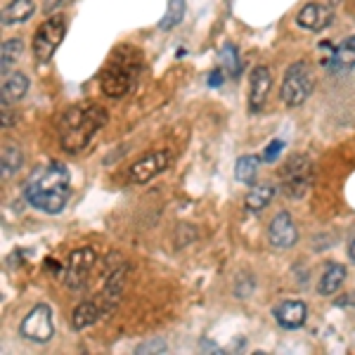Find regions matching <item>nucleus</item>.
Wrapping results in <instances>:
<instances>
[{
  "label": "nucleus",
  "mask_w": 355,
  "mask_h": 355,
  "mask_svg": "<svg viewBox=\"0 0 355 355\" xmlns=\"http://www.w3.org/2000/svg\"><path fill=\"white\" fill-rule=\"evenodd\" d=\"M24 199L43 214H60L69 202V168L60 162L36 166L24 185Z\"/></svg>",
  "instance_id": "obj_1"
},
{
  "label": "nucleus",
  "mask_w": 355,
  "mask_h": 355,
  "mask_svg": "<svg viewBox=\"0 0 355 355\" xmlns=\"http://www.w3.org/2000/svg\"><path fill=\"white\" fill-rule=\"evenodd\" d=\"M107 112L97 105H73L62 114L57 133H60L62 150L69 154H78L90 145V140L100 133L107 123Z\"/></svg>",
  "instance_id": "obj_2"
},
{
  "label": "nucleus",
  "mask_w": 355,
  "mask_h": 355,
  "mask_svg": "<svg viewBox=\"0 0 355 355\" xmlns=\"http://www.w3.org/2000/svg\"><path fill=\"white\" fill-rule=\"evenodd\" d=\"M140 73H142V57L137 55L135 48H116V53L110 57V64L105 67L100 76V85H102V93L107 97H119L128 95L130 90L135 88L137 81H140Z\"/></svg>",
  "instance_id": "obj_3"
},
{
  "label": "nucleus",
  "mask_w": 355,
  "mask_h": 355,
  "mask_svg": "<svg viewBox=\"0 0 355 355\" xmlns=\"http://www.w3.org/2000/svg\"><path fill=\"white\" fill-rule=\"evenodd\" d=\"M313 73L308 69L306 62H294L287 73H284L282 88H279V95H282V102L287 107H301L303 102L311 97L313 93Z\"/></svg>",
  "instance_id": "obj_4"
},
{
  "label": "nucleus",
  "mask_w": 355,
  "mask_h": 355,
  "mask_svg": "<svg viewBox=\"0 0 355 355\" xmlns=\"http://www.w3.org/2000/svg\"><path fill=\"white\" fill-rule=\"evenodd\" d=\"M282 175V190L289 199H299L308 192L313 180V164L306 154H294L279 171Z\"/></svg>",
  "instance_id": "obj_5"
},
{
  "label": "nucleus",
  "mask_w": 355,
  "mask_h": 355,
  "mask_svg": "<svg viewBox=\"0 0 355 355\" xmlns=\"http://www.w3.org/2000/svg\"><path fill=\"white\" fill-rule=\"evenodd\" d=\"M64 33H67V24L60 15L48 17L41 26H38L36 36H33V57H36L38 64H48L53 60L55 50L60 48V43L64 41Z\"/></svg>",
  "instance_id": "obj_6"
},
{
  "label": "nucleus",
  "mask_w": 355,
  "mask_h": 355,
  "mask_svg": "<svg viewBox=\"0 0 355 355\" xmlns=\"http://www.w3.org/2000/svg\"><path fill=\"white\" fill-rule=\"evenodd\" d=\"M19 334L28 341L36 343H48L55 334V324H53V311H50L48 303H38L19 324Z\"/></svg>",
  "instance_id": "obj_7"
},
{
  "label": "nucleus",
  "mask_w": 355,
  "mask_h": 355,
  "mask_svg": "<svg viewBox=\"0 0 355 355\" xmlns=\"http://www.w3.org/2000/svg\"><path fill=\"white\" fill-rule=\"evenodd\" d=\"M95 251L90 249V246H81V249H76V251H71L69 254V259H67V284L71 289H81L83 284H85V279H88V275L90 270H93V266H95Z\"/></svg>",
  "instance_id": "obj_8"
},
{
  "label": "nucleus",
  "mask_w": 355,
  "mask_h": 355,
  "mask_svg": "<svg viewBox=\"0 0 355 355\" xmlns=\"http://www.w3.org/2000/svg\"><path fill=\"white\" fill-rule=\"evenodd\" d=\"M171 154L168 152H152L147 157L137 159V162L128 168V182L133 185H142V182H150L152 178H157L162 171L168 168Z\"/></svg>",
  "instance_id": "obj_9"
},
{
  "label": "nucleus",
  "mask_w": 355,
  "mask_h": 355,
  "mask_svg": "<svg viewBox=\"0 0 355 355\" xmlns=\"http://www.w3.org/2000/svg\"><path fill=\"white\" fill-rule=\"evenodd\" d=\"M268 239L277 249H289L299 242V230H296V223L289 216V211H279L277 216L268 225Z\"/></svg>",
  "instance_id": "obj_10"
},
{
  "label": "nucleus",
  "mask_w": 355,
  "mask_h": 355,
  "mask_svg": "<svg viewBox=\"0 0 355 355\" xmlns=\"http://www.w3.org/2000/svg\"><path fill=\"white\" fill-rule=\"evenodd\" d=\"M272 315H275V320H277L279 327L299 329V327H303V322H306V318H308V308L303 301H284L275 308Z\"/></svg>",
  "instance_id": "obj_11"
},
{
  "label": "nucleus",
  "mask_w": 355,
  "mask_h": 355,
  "mask_svg": "<svg viewBox=\"0 0 355 355\" xmlns=\"http://www.w3.org/2000/svg\"><path fill=\"white\" fill-rule=\"evenodd\" d=\"M270 85H272V78H270L268 67H256L254 71H251V93H249L251 112L263 110L268 95H270Z\"/></svg>",
  "instance_id": "obj_12"
},
{
  "label": "nucleus",
  "mask_w": 355,
  "mask_h": 355,
  "mask_svg": "<svg viewBox=\"0 0 355 355\" xmlns=\"http://www.w3.org/2000/svg\"><path fill=\"white\" fill-rule=\"evenodd\" d=\"M296 24L308 31H322L331 24V10L318 3H308L306 8L296 15Z\"/></svg>",
  "instance_id": "obj_13"
},
{
  "label": "nucleus",
  "mask_w": 355,
  "mask_h": 355,
  "mask_svg": "<svg viewBox=\"0 0 355 355\" xmlns=\"http://www.w3.org/2000/svg\"><path fill=\"white\" fill-rule=\"evenodd\" d=\"M24 164V152L17 142H3V152H0V171H3V180L12 178Z\"/></svg>",
  "instance_id": "obj_14"
},
{
  "label": "nucleus",
  "mask_w": 355,
  "mask_h": 355,
  "mask_svg": "<svg viewBox=\"0 0 355 355\" xmlns=\"http://www.w3.org/2000/svg\"><path fill=\"white\" fill-rule=\"evenodd\" d=\"M329 67V71H346V69L355 67V36L346 38L339 48L334 50L329 62H324Z\"/></svg>",
  "instance_id": "obj_15"
},
{
  "label": "nucleus",
  "mask_w": 355,
  "mask_h": 355,
  "mask_svg": "<svg viewBox=\"0 0 355 355\" xmlns=\"http://www.w3.org/2000/svg\"><path fill=\"white\" fill-rule=\"evenodd\" d=\"M123 277H125V268L114 270L105 282V291H102V299H105V315H110L119 303V296L123 291Z\"/></svg>",
  "instance_id": "obj_16"
},
{
  "label": "nucleus",
  "mask_w": 355,
  "mask_h": 355,
  "mask_svg": "<svg viewBox=\"0 0 355 355\" xmlns=\"http://www.w3.org/2000/svg\"><path fill=\"white\" fill-rule=\"evenodd\" d=\"M33 12H36V3L33 0H10V5H5L3 10V24H21Z\"/></svg>",
  "instance_id": "obj_17"
},
{
  "label": "nucleus",
  "mask_w": 355,
  "mask_h": 355,
  "mask_svg": "<svg viewBox=\"0 0 355 355\" xmlns=\"http://www.w3.org/2000/svg\"><path fill=\"white\" fill-rule=\"evenodd\" d=\"M272 197H275L272 182H256V185H251L249 194L244 197V204L249 211H263L272 202Z\"/></svg>",
  "instance_id": "obj_18"
},
{
  "label": "nucleus",
  "mask_w": 355,
  "mask_h": 355,
  "mask_svg": "<svg viewBox=\"0 0 355 355\" xmlns=\"http://www.w3.org/2000/svg\"><path fill=\"white\" fill-rule=\"evenodd\" d=\"M343 279H346V268H343L341 263H331V266L324 268L322 277H320V287H318V291H320L322 296L336 294V291L341 289Z\"/></svg>",
  "instance_id": "obj_19"
},
{
  "label": "nucleus",
  "mask_w": 355,
  "mask_h": 355,
  "mask_svg": "<svg viewBox=\"0 0 355 355\" xmlns=\"http://www.w3.org/2000/svg\"><path fill=\"white\" fill-rule=\"evenodd\" d=\"M102 315L105 313H102V308L97 306L95 301H83V303H78L76 311L71 313V327L85 329V327H90V324H95Z\"/></svg>",
  "instance_id": "obj_20"
},
{
  "label": "nucleus",
  "mask_w": 355,
  "mask_h": 355,
  "mask_svg": "<svg viewBox=\"0 0 355 355\" xmlns=\"http://www.w3.org/2000/svg\"><path fill=\"white\" fill-rule=\"evenodd\" d=\"M259 164L261 159L256 157V154H244V157L237 159V164H234V178H237L239 182H244V185H256V175H259Z\"/></svg>",
  "instance_id": "obj_21"
},
{
  "label": "nucleus",
  "mask_w": 355,
  "mask_h": 355,
  "mask_svg": "<svg viewBox=\"0 0 355 355\" xmlns=\"http://www.w3.org/2000/svg\"><path fill=\"white\" fill-rule=\"evenodd\" d=\"M28 93V78L24 73H10L3 81V100L5 102H17Z\"/></svg>",
  "instance_id": "obj_22"
},
{
  "label": "nucleus",
  "mask_w": 355,
  "mask_h": 355,
  "mask_svg": "<svg viewBox=\"0 0 355 355\" xmlns=\"http://www.w3.org/2000/svg\"><path fill=\"white\" fill-rule=\"evenodd\" d=\"M21 53H24V43L19 38H12V41H5L3 50H0V73L8 76L10 69L15 67V62L19 60Z\"/></svg>",
  "instance_id": "obj_23"
},
{
  "label": "nucleus",
  "mask_w": 355,
  "mask_h": 355,
  "mask_svg": "<svg viewBox=\"0 0 355 355\" xmlns=\"http://www.w3.org/2000/svg\"><path fill=\"white\" fill-rule=\"evenodd\" d=\"M182 19H185V0H168V10H166V15L159 21V28L162 31H171Z\"/></svg>",
  "instance_id": "obj_24"
},
{
  "label": "nucleus",
  "mask_w": 355,
  "mask_h": 355,
  "mask_svg": "<svg viewBox=\"0 0 355 355\" xmlns=\"http://www.w3.org/2000/svg\"><path fill=\"white\" fill-rule=\"evenodd\" d=\"M220 60H223V67H225V71L230 73L232 78L239 76V71H242V64H239V53L237 48H232V45H225V48L220 50Z\"/></svg>",
  "instance_id": "obj_25"
},
{
  "label": "nucleus",
  "mask_w": 355,
  "mask_h": 355,
  "mask_svg": "<svg viewBox=\"0 0 355 355\" xmlns=\"http://www.w3.org/2000/svg\"><path fill=\"white\" fill-rule=\"evenodd\" d=\"M282 150H284V142L282 140H272L270 145L266 147V152H263V162H268V164H272L275 159L282 154Z\"/></svg>",
  "instance_id": "obj_26"
},
{
  "label": "nucleus",
  "mask_w": 355,
  "mask_h": 355,
  "mask_svg": "<svg viewBox=\"0 0 355 355\" xmlns=\"http://www.w3.org/2000/svg\"><path fill=\"white\" fill-rule=\"evenodd\" d=\"M166 351V341L164 339H152L137 346V353H164Z\"/></svg>",
  "instance_id": "obj_27"
},
{
  "label": "nucleus",
  "mask_w": 355,
  "mask_h": 355,
  "mask_svg": "<svg viewBox=\"0 0 355 355\" xmlns=\"http://www.w3.org/2000/svg\"><path fill=\"white\" fill-rule=\"evenodd\" d=\"M67 3H69V0H45V3H43V10H45V15H53V12H57L60 8H64Z\"/></svg>",
  "instance_id": "obj_28"
},
{
  "label": "nucleus",
  "mask_w": 355,
  "mask_h": 355,
  "mask_svg": "<svg viewBox=\"0 0 355 355\" xmlns=\"http://www.w3.org/2000/svg\"><path fill=\"white\" fill-rule=\"evenodd\" d=\"M3 128H10V125H12V114H10V102H5L3 100Z\"/></svg>",
  "instance_id": "obj_29"
},
{
  "label": "nucleus",
  "mask_w": 355,
  "mask_h": 355,
  "mask_svg": "<svg viewBox=\"0 0 355 355\" xmlns=\"http://www.w3.org/2000/svg\"><path fill=\"white\" fill-rule=\"evenodd\" d=\"M220 83H223V71L220 69H214V71L209 73V85L211 88H218Z\"/></svg>",
  "instance_id": "obj_30"
},
{
  "label": "nucleus",
  "mask_w": 355,
  "mask_h": 355,
  "mask_svg": "<svg viewBox=\"0 0 355 355\" xmlns=\"http://www.w3.org/2000/svg\"><path fill=\"white\" fill-rule=\"evenodd\" d=\"M336 306L346 308V306H355V291H351V294H343V299L336 301Z\"/></svg>",
  "instance_id": "obj_31"
},
{
  "label": "nucleus",
  "mask_w": 355,
  "mask_h": 355,
  "mask_svg": "<svg viewBox=\"0 0 355 355\" xmlns=\"http://www.w3.org/2000/svg\"><path fill=\"white\" fill-rule=\"evenodd\" d=\"M348 256H351V261L355 263V234L351 237V242H348Z\"/></svg>",
  "instance_id": "obj_32"
}]
</instances>
